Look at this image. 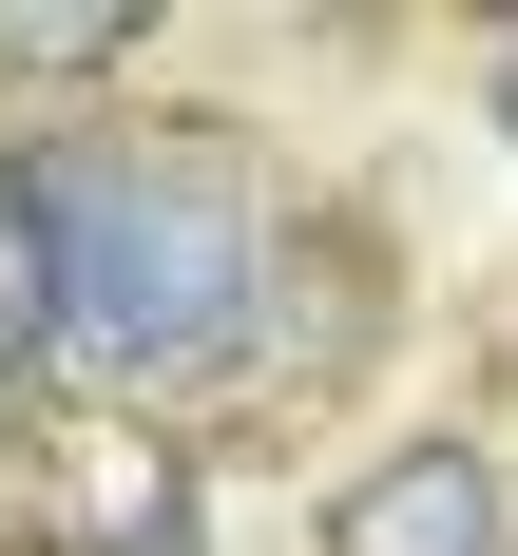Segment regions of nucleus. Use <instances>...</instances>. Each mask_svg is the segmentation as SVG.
Listing matches in <instances>:
<instances>
[{"mask_svg": "<svg viewBox=\"0 0 518 556\" xmlns=\"http://www.w3.org/2000/svg\"><path fill=\"white\" fill-rule=\"evenodd\" d=\"M20 192V250H39V345L77 384L154 403V384H212L250 307H269V212L212 135H58V154L0 173Z\"/></svg>", "mask_w": 518, "mask_h": 556, "instance_id": "obj_1", "label": "nucleus"}, {"mask_svg": "<svg viewBox=\"0 0 518 556\" xmlns=\"http://www.w3.org/2000/svg\"><path fill=\"white\" fill-rule=\"evenodd\" d=\"M327 556H500V460L480 442H403L384 480L327 500Z\"/></svg>", "mask_w": 518, "mask_h": 556, "instance_id": "obj_2", "label": "nucleus"}, {"mask_svg": "<svg viewBox=\"0 0 518 556\" xmlns=\"http://www.w3.org/2000/svg\"><path fill=\"white\" fill-rule=\"evenodd\" d=\"M135 20H0V58H115Z\"/></svg>", "mask_w": 518, "mask_h": 556, "instance_id": "obj_3", "label": "nucleus"}, {"mask_svg": "<svg viewBox=\"0 0 518 556\" xmlns=\"http://www.w3.org/2000/svg\"><path fill=\"white\" fill-rule=\"evenodd\" d=\"M20 288H39V250H20V192H0V365H20V327H39Z\"/></svg>", "mask_w": 518, "mask_h": 556, "instance_id": "obj_4", "label": "nucleus"}, {"mask_svg": "<svg viewBox=\"0 0 518 556\" xmlns=\"http://www.w3.org/2000/svg\"><path fill=\"white\" fill-rule=\"evenodd\" d=\"M500 97H518V58H500Z\"/></svg>", "mask_w": 518, "mask_h": 556, "instance_id": "obj_5", "label": "nucleus"}]
</instances>
